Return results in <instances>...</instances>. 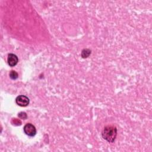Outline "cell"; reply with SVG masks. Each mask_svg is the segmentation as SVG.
<instances>
[{
	"instance_id": "6da1fadb",
	"label": "cell",
	"mask_w": 152,
	"mask_h": 152,
	"mask_svg": "<svg viewBox=\"0 0 152 152\" xmlns=\"http://www.w3.org/2000/svg\"><path fill=\"white\" fill-rule=\"evenodd\" d=\"M117 128L113 125H108L102 131V137L109 142H113L116 138Z\"/></svg>"
},
{
	"instance_id": "7a4b0ae2",
	"label": "cell",
	"mask_w": 152,
	"mask_h": 152,
	"mask_svg": "<svg viewBox=\"0 0 152 152\" xmlns=\"http://www.w3.org/2000/svg\"><path fill=\"white\" fill-rule=\"evenodd\" d=\"M24 132L28 136L33 137L36 134V129L33 124L27 123L24 126Z\"/></svg>"
},
{
	"instance_id": "3957f363",
	"label": "cell",
	"mask_w": 152,
	"mask_h": 152,
	"mask_svg": "<svg viewBox=\"0 0 152 152\" xmlns=\"http://www.w3.org/2000/svg\"><path fill=\"white\" fill-rule=\"evenodd\" d=\"M15 102L18 106L25 107L29 104V99L26 96L20 95L17 97L15 99Z\"/></svg>"
},
{
	"instance_id": "277c9868",
	"label": "cell",
	"mask_w": 152,
	"mask_h": 152,
	"mask_svg": "<svg viewBox=\"0 0 152 152\" xmlns=\"http://www.w3.org/2000/svg\"><path fill=\"white\" fill-rule=\"evenodd\" d=\"M7 62L10 66H14L17 64L18 62V57L13 53H10L8 56Z\"/></svg>"
},
{
	"instance_id": "5b68a950",
	"label": "cell",
	"mask_w": 152,
	"mask_h": 152,
	"mask_svg": "<svg viewBox=\"0 0 152 152\" xmlns=\"http://www.w3.org/2000/svg\"><path fill=\"white\" fill-rule=\"evenodd\" d=\"M91 50L88 49H84L81 52V57L83 58H88L91 54Z\"/></svg>"
},
{
	"instance_id": "8992f818",
	"label": "cell",
	"mask_w": 152,
	"mask_h": 152,
	"mask_svg": "<svg viewBox=\"0 0 152 152\" xmlns=\"http://www.w3.org/2000/svg\"><path fill=\"white\" fill-rule=\"evenodd\" d=\"M18 77V75L17 74V72H15V71H11V72H10V77L12 79V80H16Z\"/></svg>"
},
{
	"instance_id": "52a82bcc",
	"label": "cell",
	"mask_w": 152,
	"mask_h": 152,
	"mask_svg": "<svg viewBox=\"0 0 152 152\" xmlns=\"http://www.w3.org/2000/svg\"><path fill=\"white\" fill-rule=\"evenodd\" d=\"M18 116V117H19V118H20L21 119H26V118H27V114H26L25 112H23L19 113Z\"/></svg>"
}]
</instances>
